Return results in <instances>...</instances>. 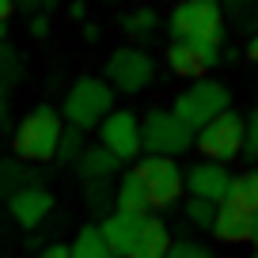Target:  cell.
<instances>
[{
    "label": "cell",
    "mask_w": 258,
    "mask_h": 258,
    "mask_svg": "<svg viewBox=\"0 0 258 258\" xmlns=\"http://www.w3.org/2000/svg\"><path fill=\"white\" fill-rule=\"evenodd\" d=\"M118 23H121V31H125L129 38H145V34H152L156 27H160V12H152V8H133V12H125Z\"/></svg>",
    "instance_id": "44dd1931"
},
{
    "label": "cell",
    "mask_w": 258,
    "mask_h": 258,
    "mask_svg": "<svg viewBox=\"0 0 258 258\" xmlns=\"http://www.w3.org/2000/svg\"><path fill=\"white\" fill-rule=\"evenodd\" d=\"M88 209L106 220L114 209H118V194H110L106 182H88Z\"/></svg>",
    "instance_id": "603a6c76"
},
{
    "label": "cell",
    "mask_w": 258,
    "mask_h": 258,
    "mask_svg": "<svg viewBox=\"0 0 258 258\" xmlns=\"http://www.w3.org/2000/svg\"><path fill=\"white\" fill-rule=\"evenodd\" d=\"M186 220H190L194 228H213V220H217V205L190 198V202H186Z\"/></svg>",
    "instance_id": "d4e9b609"
},
{
    "label": "cell",
    "mask_w": 258,
    "mask_h": 258,
    "mask_svg": "<svg viewBox=\"0 0 258 258\" xmlns=\"http://www.w3.org/2000/svg\"><path fill=\"white\" fill-rule=\"evenodd\" d=\"M31 34H34V38H46V34H49V19L46 16H34L31 19Z\"/></svg>",
    "instance_id": "83f0119b"
},
{
    "label": "cell",
    "mask_w": 258,
    "mask_h": 258,
    "mask_svg": "<svg viewBox=\"0 0 258 258\" xmlns=\"http://www.w3.org/2000/svg\"><path fill=\"white\" fill-rule=\"evenodd\" d=\"M8 42V23H0V46Z\"/></svg>",
    "instance_id": "d6a6232c"
},
{
    "label": "cell",
    "mask_w": 258,
    "mask_h": 258,
    "mask_svg": "<svg viewBox=\"0 0 258 258\" xmlns=\"http://www.w3.org/2000/svg\"><path fill=\"white\" fill-rule=\"evenodd\" d=\"M228 190H232V171L224 167V163H213V160H202L194 163L190 171H186V194L190 198H198V202H228Z\"/></svg>",
    "instance_id": "8fae6325"
},
{
    "label": "cell",
    "mask_w": 258,
    "mask_h": 258,
    "mask_svg": "<svg viewBox=\"0 0 258 258\" xmlns=\"http://www.w3.org/2000/svg\"><path fill=\"white\" fill-rule=\"evenodd\" d=\"M171 42H224V8L217 0H182L167 16Z\"/></svg>",
    "instance_id": "7a4b0ae2"
},
{
    "label": "cell",
    "mask_w": 258,
    "mask_h": 258,
    "mask_svg": "<svg viewBox=\"0 0 258 258\" xmlns=\"http://www.w3.org/2000/svg\"><path fill=\"white\" fill-rule=\"evenodd\" d=\"M12 12H16V4H12V0H0V23H8Z\"/></svg>",
    "instance_id": "f546056e"
},
{
    "label": "cell",
    "mask_w": 258,
    "mask_h": 258,
    "mask_svg": "<svg viewBox=\"0 0 258 258\" xmlns=\"http://www.w3.org/2000/svg\"><path fill=\"white\" fill-rule=\"evenodd\" d=\"M247 258H258V250H254V254H247Z\"/></svg>",
    "instance_id": "836d02e7"
},
{
    "label": "cell",
    "mask_w": 258,
    "mask_h": 258,
    "mask_svg": "<svg viewBox=\"0 0 258 258\" xmlns=\"http://www.w3.org/2000/svg\"><path fill=\"white\" fill-rule=\"evenodd\" d=\"M137 178L145 182V194L152 209H167L186 194V171L175 160H160V156H141L137 160Z\"/></svg>",
    "instance_id": "52a82bcc"
},
{
    "label": "cell",
    "mask_w": 258,
    "mask_h": 258,
    "mask_svg": "<svg viewBox=\"0 0 258 258\" xmlns=\"http://www.w3.org/2000/svg\"><path fill=\"white\" fill-rule=\"evenodd\" d=\"M27 186H38V178H34V171L27 167V163H16V160H0V198H16V194H23Z\"/></svg>",
    "instance_id": "ac0fdd59"
},
{
    "label": "cell",
    "mask_w": 258,
    "mask_h": 258,
    "mask_svg": "<svg viewBox=\"0 0 258 258\" xmlns=\"http://www.w3.org/2000/svg\"><path fill=\"white\" fill-rule=\"evenodd\" d=\"M247 160H258V106L247 114Z\"/></svg>",
    "instance_id": "4316f807"
},
{
    "label": "cell",
    "mask_w": 258,
    "mask_h": 258,
    "mask_svg": "<svg viewBox=\"0 0 258 258\" xmlns=\"http://www.w3.org/2000/svg\"><path fill=\"white\" fill-rule=\"evenodd\" d=\"M224 57V49L213 42H171L167 46V64L175 76L186 80H205V73H213Z\"/></svg>",
    "instance_id": "30bf717a"
},
{
    "label": "cell",
    "mask_w": 258,
    "mask_h": 258,
    "mask_svg": "<svg viewBox=\"0 0 258 258\" xmlns=\"http://www.w3.org/2000/svg\"><path fill=\"white\" fill-rule=\"evenodd\" d=\"M167 258H213V250H209V247H202V243H190V239H178V243H171V250H167Z\"/></svg>",
    "instance_id": "484cf974"
},
{
    "label": "cell",
    "mask_w": 258,
    "mask_h": 258,
    "mask_svg": "<svg viewBox=\"0 0 258 258\" xmlns=\"http://www.w3.org/2000/svg\"><path fill=\"white\" fill-rule=\"evenodd\" d=\"M110 114H114V88L106 80H99V76H80L73 88L64 91L61 118L73 129H80V133L99 129Z\"/></svg>",
    "instance_id": "6da1fadb"
},
{
    "label": "cell",
    "mask_w": 258,
    "mask_h": 258,
    "mask_svg": "<svg viewBox=\"0 0 258 258\" xmlns=\"http://www.w3.org/2000/svg\"><path fill=\"white\" fill-rule=\"evenodd\" d=\"M194 129H186L171 110H152L141 121V148L145 156H160V160H175V156L194 148Z\"/></svg>",
    "instance_id": "8992f818"
},
{
    "label": "cell",
    "mask_w": 258,
    "mask_h": 258,
    "mask_svg": "<svg viewBox=\"0 0 258 258\" xmlns=\"http://www.w3.org/2000/svg\"><path fill=\"white\" fill-rule=\"evenodd\" d=\"M118 209L121 213H137V217H152V202L145 194V182L137 178V171H125L118 182Z\"/></svg>",
    "instance_id": "2e32d148"
},
{
    "label": "cell",
    "mask_w": 258,
    "mask_h": 258,
    "mask_svg": "<svg viewBox=\"0 0 258 258\" xmlns=\"http://www.w3.org/2000/svg\"><path fill=\"white\" fill-rule=\"evenodd\" d=\"M99 145L118 163L141 160V118L133 110H114L110 118L99 125Z\"/></svg>",
    "instance_id": "9c48e42d"
},
{
    "label": "cell",
    "mask_w": 258,
    "mask_h": 258,
    "mask_svg": "<svg viewBox=\"0 0 258 258\" xmlns=\"http://www.w3.org/2000/svg\"><path fill=\"white\" fill-rule=\"evenodd\" d=\"M64 121L53 106H38L31 110L16 129V156L23 163H49L57 160V145H61Z\"/></svg>",
    "instance_id": "3957f363"
},
{
    "label": "cell",
    "mask_w": 258,
    "mask_h": 258,
    "mask_svg": "<svg viewBox=\"0 0 258 258\" xmlns=\"http://www.w3.org/2000/svg\"><path fill=\"white\" fill-rule=\"evenodd\" d=\"M8 213H12V220H16V224L38 228L42 220L53 213V194H49L46 186H27L23 194H16V198L8 202Z\"/></svg>",
    "instance_id": "5bb4252c"
},
{
    "label": "cell",
    "mask_w": 258,
    "mask_h": 258,
    "mask_svg": "<svg viewBox=\"0 0 258 258\" xmlns=\"http://www.w3.org/2000/svg\"><path fill=\"white\" fill-rule=\"evenodd\" d=\"M103 73H106V84H110L114 91L137 95V91H145L148 84L156 80V61L137 46H121V49H114V53L106 57Z\"/></svg>",
    "instance_id": "ba28073f"
},
{
    "label": "cell",
    "mask_w": 258,
    "mask_h": 258,
    "mask_svg": "<svg viewBox=\"0 0 258 258\" xmlns=\"http://www.w3.org/2000/svg\"><path fill=\"white\" fill-rule=\"evenodd\" d=\"M4 121H8V95L0 91V129H4Z\"/></svg>",
    "instance_id": "1f68e13d"
},
{
    "label": "cell",
    "mask_w": 258,
    "mask_h": 258,
    "mask_svg": "<svg viewBox=\"0 0 258 258\" xmlns=\"http://www.w3.org/2000/svg\"><path fill=\"white\" fill-rule=\"evenodd\" d=\"M19 80H23V57L4 42L0 46V91L8 95V88H16Z\"/></svg>",
    "instance_id": "7402d4cb"
},
{
    "label": "cell",
    "mask_w": 258,
    "mask_h": 258,
    "mask_svg": "<svg viewBox=\"0 0 258 258\" xmlns=\"http://www.w3.org/2000/svg\"><path fill=\"white\" fill-rule=\"evenodd\" d=\"M228 103H232V91H228L220 80L205 76V80H194L190 88L175 99L171 114H175L186 129H194V133H198V129H205L213 118H220L224 110H232Z\"/></svg>",
    "instance_id": "277c9868"
},
{
    "label": "cell",
    "mask_w": 258,
    "mask_h": 258,
    "mask_svg": "<svg viewBox=\"0 0 258 258\" xmlns=\"http://www.w3.org/2000/svg\"><path fill=\"white\" fill-rule=\"evenodd\" d=\"M167 250H171L167 224H163L160 217H148L145 235L137 239V247H133V254H129V258H167Z\"/></svg>",
    "instance_id": "9a60e30c"
},
{
    "label": "cell",
    "mask_w": 258,
    "mask_h": 258,
    "mask_svg": "<svg viewBox=\"0 0 258 258\" xmlns=\"http://www.w3.org/2000/svg\"><path fill=\"white\" fill-rule=\"evenodd\" d=\"M213 239L217 243H250L258 235V213H247L232 202L217 205V220H213Z\"/></svg>",
    "instance_id": "4fadbf2b"
},
{
    "label": "cell",
    "mask_w": 258,
    "mask_h": 258,
    "mask_svg": "<svg viewBox=\"0 0 258 258\" xmlns=\"http://www.w3.org/2000/svg\"><path fill=\"white\" fill-rule=\"evenodd\" d=\"M145 224H148V217L114 209L106 220H99V232H103V239H106V247H110L114 258H129L133 247H137V239L145 235Z\"/></svg>",
    "instance_id": "7c38bea8"
},
{
    "label": "cell",
    "mask_w": 258,
    "mask_h": 258,
    "mask_svg": "<svg viewBox=\"0 0 258 258\" xmlns=\"http://www.w3.org/2000/svg\"><path fill=\"white\" fill-rule=\"evenodd\" d=\"M254 243H258V235H254Z\"/></svg>",
    "instance_id": "e575fe53"
},
{
    "label": "cell",
    "mask_w": 258,
    "mask_h": 258,
    "mask_svg": "<svg viewBox=\"0 0 258 258\" xmlns=\"http://www.w3.org/2000/svg\"><path fill=\"white\" fill-rule=\"evenodd\" d=\"M118 167H121V163L114 160V156L106 152L103 145H91L88 152L80 156V163H76V171H80L84 182H106V178H110Z\"/></svg>",
    "instance_id": "e0dca14e"
},
{
    "label": "cell",
    "mask_w": 258,
    "mask_h": 258,
    "mask_svg": "<svg viewBox=\"0 0 258 258\" xmlns=\"http://www.w3.org/2000/svg\"><path fill=\"white\" fill-rule=\"evenodd\" d=\"M88 152V145H84V133L73 125H64L61 133V145H57V160L61 163H80V156Z\"/></svg>",
    "instance_id": "cb8c5ba5"
},
{
    "label": "cell",
    "mask_w": 258,
    "mask_h": 258,
    "mask_svg": "<svg viewBox=\"0 0 258 258\" xmlns=\"http://www.w3.org/2000/svg\"><path fill=\"white\" fill-rule=\"evenodd\" d=\"M69 258H114V254H110V247H106L99 224H84L80 232H76V239L69 243Z\"/></svg>",
    "instance_id": "d6986e66"
},
{
    "label": "cell",
    "mask_w": 258,
    "mask_h": 258,
    "mask_svg": "<svg viewBox=\"0 0 258 258\" xmlns=\"http://www.w3.org/2000/svg\"><path fill=\"white\" fill-rule=\"evenodd\" d=\"M247 57H250V61L258 64V31L250 34V42H247Z\"/></svg>",
    "instance_id": "4dcf8cb0"
},
{
    "label": "cell",
    "mask_w": 258,
    "mask_h": 258,
    "mask_svg": "<svg viewBox=\"0 0 258 258\" xmlns=\"http://www.w3.org/2000/svg\"><path fill=\"white\" fill-rule=\"evenodd\" d=\"M194 148L202 152V160L228 163L247 148V118H239L235 110H224L220 118H213L205 129H198Z\"/></svg>",
    "instance_id": "5b68a950"
},
{
    "label": "cell",
    "mask_w": 258,
    "mask_h": 258,
    "mask_svg": "<svg viewBox=\"0 0 258 258\" xmlns=\"http://www.w3.org/2000/svg\"><path fill=\"white\" fill-rule=\"evenodd\" d=\"M228 202L239 205V209H247V213H258V171H243L239 178H232Z\"/></svg>",
    "instance_id": "ffe728a7"
},
{
    "label": "cell",
    "mask_w": 258,
    "mask_h": 258,
    "mask_svg": "<svg viewBox=\"0 0 258 258\" xmlns=\"http://www.w3.org/2000/svg\"><path fill=\"white\" fill-rule=\"evenodd\" d=\"M38 258H69V247H64V243H49Z\"/></svg>",
    "instance_id": "f1b7e54d"
}]
</instances>
